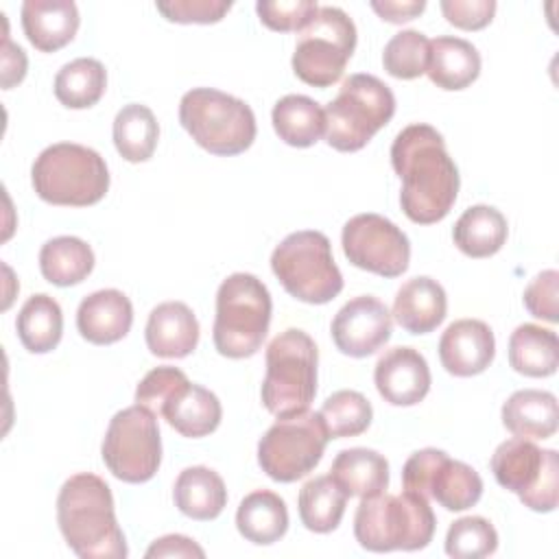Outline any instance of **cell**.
<instances>
[{"mask_svg":"<svg viewBox=\"0 0 559 559\" xmlns=\"http://www.w3.org/2000/svg\"><path fill=\"white\" fill-rule=\"evenodd\" d=\"M391 164L402 179L400 205L413 223L432 225L448 216L461 179L435 127L424 122L404 127L391 144Z\"/></svg>","mask_w":559,"mask_h":559,"instance_id":"obj_1","label":"cell"},{"mask_svg":"<svg viewBox=\"0 0 559 559\" xmlns=\"http://www.w3.org/2000/svg\"><path fill=\"white\" fill-rule=\"evenodd\" d=\"M57 522L66 544L83 559H124L129 555L111 489L96 474L81 472L61 485Z\"/></svg>","mask_w":559,"mask_h":559,"instance_id":"obj_2","label":"cell"},{"mask_svg":"<svg viewBox=\"0 0 559 559\" xmlns=\"http://www.w3.org/2000/svg\"><path fill=\"white\" fill-rule=\"evenodd\" d=\"M435 526L428 498L408 489L360 498L354 515L356 542L371 552L421 550L432 542Z\"/></svg>","mask_w":559,"mask_h":559,"instance_id":"obj_3","label":"cell"},{"mask_svg":"<svg viewBox=\"0 0 559 559\" xmlns=\"http://www.w3.org/2000/svg\"><path fill=\"white\" fill-rule=\"evenodd\" d=\"M31 181L37 197L46 203L85 207L107 194L109 170L94 148L74 142H57L35 157Z\"/></svg>","mask_w":559,"mask_h":559,"instance_id":"obj_4","label":"cell"},{"mask_svg":"<svg viewBox=\"0 0 559 559\" xmlns=\"http://www.w3.org/2000/svg\"><path fill=\"white\" fill-rule=\"evenodd\" d=\"M271 293L251 273H231L216 293L214 347L227 358H249L260 347L271 323Z\"/></svg>","mask_w":559,"mask_h":559,"instance_id":"obj_5","label":"cell"},{"mask_svg":"<svg viewBox=\"0 0 559 559\" xmlns=\"http://www.w3.org/2000/svg\"><path fill=\"white\" fill-rule=\"evenodd\" d=\"M262 404L277 419L308 411L317 395L319 354L314 341L297 328L280 332L266 347Z\"/></svg>","mask_w":559,"mask_h":559,"instance_id":"obj_6","label":"cell"},{"mask_svg":"<svg viewBox=\"0 0 559 559\" xmlns=\"http://www.w3.org/2000/svg\"><path fill=\"white\" fill-rule=\"evenodd\" d=\"M179 122L212 155H238L255 140L251 107L221 90L194 87L181 96Z\"/></svg>","mask_w":559,"mask_h":559,"instance_id":"obj_7","label":"cell"},{"mask_svg":"<svg viewBox=\"0 0 559 559\" xmlns=\"http://www.w3.org/2000/svg\"><path fill=\"white\" fill-rule=\"evenodd\" d=\"M325 111V142L341 151H360L395 114V96L373 74H349Z\"/></svg>","mask_w":559,"mask_h":559,"instance_id":"obj_8","label":"cell"},{"mask_svg":"<svg viewBox=\"0 0 559 559\" xmlns=\"http://www.w3.org/2000/svg\"><path fill=\"white\" fill-rule=\"evenodd\" d=\"M271 269L284 290L306 304H328L343 290V275L325 234L301 229L288 234L271 253Z\"/></svg>","mask_w":559,"mask_h":559,"instance_id":"obj_9","label":"cell"},{"mask_svg":"<svg viewBox=\"0 0 559 559\" xmlns=\"http://www.w3.org/2000/svg\"><path fill=\"white\" fill-rule=\"evenodd\" d=\"M356 26L338 7H319L310 24L299 31L293 52V70L297 79L312 87L334 85L354 55Z\"/></svg>","mask_w":559,"mask_h":559,"instance_id":"obj_10","label":"cell"},{"mask_svg":"<svg viewBox=\"0 0 559 559\" xmlns=\"http://www.w3.org/2000/svg\"><path fill=\"white\" fill-rule=\"evenodd\" d=\"M489 467L498 485L518 493L524 507L537 513L555 511L559 500L557 450H542L531 439L513 437L496 448Z\"/></svg>","mask_w":559,"mask_h":559,"instance_id":"obj_11","label":"cell"},{"mask_svg":"<svg viewBox=\"0 0 559 559\" xmlns=\"http://www.w3.org/2000/svg\"><path fill=\"white\" fill-rule=\"evenodd\" d=\"M330 441L321 413L304 411L277 419L258 443L262 472L277 483H293L317 467Z\"/></svg>","mask_w":559,"mask_h":559,"instance_id":"obj_12","label":"cell"},{"mask_svg":"<svg viewBox=\"0 0 559 559\" xmlns=\"http://www.w3.org/2000/svg\"><path fill=\"white\" fill-rule=\"evenodd\" d=\"M100 454L116 478L133 485L151 480L162 463L155 415L140 404L118 411L107 426Z\"/></svg>","mask_w":559,"mask_h":559,"instance_id":"obj_13","label":"cell"},{"mask_svg":"<svg viewBox=\"0 0 559 559\" xmlns=\"http://www.w3.org/2000/svg\"><path fill=\"white\" fill-rule=\"evenodd\" d=\"M402 485L413 493L435 498L448 511H465L483 496L478 472L437 448H424L408 456L402 467Z\"/></svg>","mask_w":559,"mask_h":559,"instance_id":"obj_14","label":"cell"},{"mask_svg":"<svg viewBox=\"0 0 559 559\" xmlns=\"http://www.w3.org/2000/svg\"><path fill=\"white\" fill-rule=\"evenodd\" d=\"M341 245L349 264L362 271L397 277L408 269L411 242L406 234L380 214L352 216L343 227Z\"/></svg>","mask_w":559,"mask_h":559,"instance_id":"obj_15","label":"cell"},{"mask_svg":"<svg viewBox=\"0 0 559 559\" xmlns=\"http://www.w3.org/2000/svg\"><path fill=\"white\" fill-rule=\"evenodd\" d=\"M332 341L338 352L365 358L378 352L393 332L389 308L371 295L349 299L332 319Z\"/></svg>","mask_w":559,"mask_h":559,"instance_id":"obj_16","label":"cell"},{"mask_svg":"<svg viewBox=\"0 0 559 559\" xmlns=\"http://www.w3.org/2000/svg\"><path fill=\"white\" fill-rule=\"evenodd\" d=\"M373 382L384 402L393 406L419 404L430 389L426 358L406 345L386 349L373 369Z\"/></svg>","mask_w":559,"mask_h":559,"instance_id":"obj_17","label":"cell"},{"mask_svg":"<svg viewBox=\"0 0 559 559\" xmlns=\"http://www.w3.org/2000/svg\"><path fill=\"white\" fill-rule=\"evenodd\" d=\"M493 354V332L478 319H459L439 338V360L448 373L459 378L483 373L491 365Z\"/></svg>","mask_w":559,"mask_h":559,"instance_id":"obj_18","label":"cell"},{"mask_svg":"<svg viewBox=\"0 0 559 559\" xmlns=\"http://www.w3.org/2000/svg\"><path fill=\"white\" fill-rule=\"evenodd\" d=\"M133 323V306L129 297L116 288L87 295L76 310V328L81 336L94 345H111L127 336Z\"/></svg>","mask_w":559,"mask_h":559,"instance_id":"obj_19","label":"cell"},{"mask_svg":"<svg viewBox=\"0 0 559 559\" xmlns=\"http://www.w3.org/2000/svg\"><path fill=\"white\" fill-rule=\"evenodd\" d=\"M144 336L151 354L183 358L199 343V321L183 301H164L151 310Z\"/></svg>","mask_w":559,"mask_h":559,"instance_id":"obj_20","label":"cell"},{"mask_svg":"<svg viewBox=\"0 0 559 559\" xmlns=\"http://www.w3.org/2000/svg\"><path fill=\"white\" fill-rule=\"evenodd\" d=\"M79 22V9L72 0H26L22 4V28L41 52H55L70 44Z\"/></svg>","mask_w":559,"mask_h":559,"instance_id":"obj_21","label":"cell"},{"mask_svg":"<svg viewBox=\"0 0 559 559\" xmlns=\"http://www.w3.org/2000/svg\"><path fill=\"white\" fill-rule=\"evenodd\" d=\"M448 297L443 286L428 277L419 275L404 282L393 299V317L411 334H428L445 319Z\"/></svg>","mask_w":559,"mask_h":559,"instance_id":"obj_22","label":"cell"},{"mask_svg":"<svg viewBox=\"0 0 559 559\" xmlns=\"http://www.w3.org/2000/svg\"><path fill=\"white\" fill-rule=\"evenodd\" d=\"M179 435L188 439H199L214 432L221 424L223 408L218 397L190 380L183 382L162 406L159 413Z\"/></svg>","mask_w":559,"mask_h":559,"instance_id":"obj_23","label":"cell"},{"mask_svg":"<svg viewBox=\"0 0 559 559\" xmlns=\"http://www.w3.org/2000/svg\"><path fill=\"white\" fill-rule=\"evenodd\" d=\"M426 74L441 90H465L480 74V55L476 46L467 39L450 35L435 37L430 41Z\"/></svg>","mask_w":559,"mask_h":559,"instance_id":"obj_24","label":"cell"},{"mask_svg":"<svg viewBox=\"0 0 559 559\" xmlns=\"http://www.w3.org/2000/svg\"><path fill=\"white\" fill-rule=\"evenodd\" d=\"M557 397L539 389L515 391L502 404V424L513 437L548 439L557 432Z\"/></svg>","mask_w":559,"mask_h":559,"instance_id":"obj_25","label":"cell"},{"mask_svg":"<svg viewBox=\"0 0 559 559\" xmlns=\"http://www.w3.org/2000/svg\"><path fill=\"white\" fill-rule=\"evenodd\" d=\"M330 476L347 498L376 496L389 485V461L369 448L341 450L332 461Z\"/></svg>","mask_w":559,"mask_h":559,"instance_id":"obj_26","label":"cell"},{"mask_svg":"<svg viewBox=\"0 0 559 559\" xmlns=\"http://www.w3.org/2000/svg\"><path fill=\"white\" fill-rule=\"evenodd\" d=\"M173 498L175 507L183 515L205 522L221 515L227 504V489L223 478L214 469L205 465H194L186 467L177 476Z\"/></svg>","mask_w":559,"mask_h":559,"instance_id":"obj_27","label":"cell"},{"mask_svg":"<svg viewBox=\"0 0 559 559\" xmlns=\"http://www.w3.org/2000/svg\"><path fill=\"white\" fill-rule=\"evenodd\" d=\"M238 533L258 546L275 544L288 531L286 502L269 489H255L247 493L236 511Z\"/></svg>","mask_w":559,"mask_h":559,"instance_id":"obj_28","label":"cell"},{"mask_svg":"<svg viewBox=\"0 0 559 559\" xmlns=\"http://www.w3.org/2000/svg\"><path fill=\"white\" fill-rule=\"evenodd\" d=\"M509 227L500 210L491 205H472L454 223V245L469 258H489L507 240Z\"/></svg>","mask_w":559,"mask_h":559,"instance_id":"obj_29","label":"cell"},{"mask_svg":"<svg viewBox=\"0 0 559 559\" xmlns=\"http://www.w3.org/2000/svg\"><path fill=\"white\" fill-rule=\"evenodd\" d=\"M509 365L528 378H546L557 371L559 341L552 330L522 323L509 338Z\"/></svg>","mask_w":559,"mask_h":559,"instance_id":"obj_30","label":"cell"},{"mask_svg":"<svg viewBox=\"0 0 559 559\" xmlns=\"http://www.w3.org/2000/svg\"><path fill=\"white\" fill-rule=\"evenodd\" d=\"M273 129L282 142L306 148L325 135V111L323 107L304 96V94H288L280 98L271 114Z\"/></svg>","mask_w":559,"mask_h":559,"instance_id":"obj_31","label":"cell"},{"mask_svg":"<svg viewBox=\"0 0 559 559\" xmlns=\"http://www.w3.org/2000/svg\"><path fill=\"white\" fill-rule=\"evenodd\" d=\"M17 336L33 354L52 352L63 334L61 306L46 293H37L24 301L17 312Z\"/></svg>","mask_w":559,"mask_h":559,"instance_id":"obj_32","label":"cell"},{"mask_svg":"<svg viewBox=\"0 0 559 559\" xmlns=\"http://www.w3.org/2000/svg\"><path fill=\"white\" fill-rule=\"evenodd\" d=\"M41 275L55 286H74L94 269L92 247L76 236H57L39 251Z\"/></svg>","mask_w":559,"mask_h":559,"instance_id":"obj_33","label":"cell"},{"mask_svg":"<svg viewBox=\"0 0 559 559\" xmlns=\"http://www.w3.org/2000/svg\"><path fill=\"white\" fill-rule=\"evenodd\" d=\"M159 140V124L146 105L129 103L114 118V144L122 159L146 162Z\"/></svg>","mask_w":559,"mask_h":559,"instance_id":"obj_34","label":"cell"},{"mask_svg":"<svg viewBox=\"0 0 559 559\" xmlns=\"http://www.w3.org/2000/svg\"><path fill=\"white\" fill-rule=\"evenodd\" d=\"M107 87V72L98 59L79 57L66 63L55 76V96L70 109H87L100 100Z\"/></svg>","mask_w":559,"mask_h":559,"instance_id":"obj_35","label":"cell"},{"mask_svg":"<svg viewBox=\"0 0 559 559\" xmlns=\"http://www.w3.org/2000/svg\"><path fill=\"white\" fill-rule=\"evenodd\" d=\"M345 502V491L332 480L330 474L310 478L299 489L297 498L301 524L312 533H330L341 524Z\"/></svg>","mask_w":559,"mask_h":559,"instance_id":"obj_36","label":"cell"},{"mask_svg":"<svg viewBox=\"0 0 559 559\" xmlns=\"http://www.w3.org/2000/svg\"><path fill=\"white\" fill-rule=\"evenodd\" d=\"M319 413L325 421L330 439H345V437L362 435L373 419V408H371L369 400L362 393L352 391V389L332 393L323 402Z\"/></svg>","mask_w":559,"mask_h":559,"instance_id":"obj_37","label":"cell"},{"mask_svg":"<svg viewBox=\"0 0 559 559\" xmlns=\"http://www.w3.org/2000/svg\"><path fill=\"white\" fill-rule=\"evenodd\" d=\"M430 57V39L419 31L395 33L382 52L384 70L395 79H417L426 74Z\"/></svg>","mask_w":559,"mask_h":559,"instance_id":"obj_38","label":"cell"},{"mask_svg":"<svg viewBox=\"0 0 559 559\" xmlns=\"http://www.w3.org/2000/svg\"><path fill=\"white\" fill-rule=\"evenodd\" d=\"M498 548L493 524L480 515H467L450 524L445 535V552L454 559H483Z\"/></svg>","mask_w":559,"mask_h":559,"instance_id":"obj_39","label":"cell"},{"mask_svg":"<svg viewBox=\"0 0 559 559\" xmlns=\"http://www.w3.org/2000/svg\"><path fill=\"white\" fill-rule=\"evenodd\" d=\"M255 11L260 22L271 31L290 33L304 31L317 15L319 4L314 0H260Z\"/></svg>","mask_w":559,"mask_h":559,"instance_id":"obj_40","label":"cell"},{"mask_svg":"<svg viewBox=\"0 0 559 559\" xmlns=\"http://www.w3.org/2000/svg\"><path fill=\"white\" fill-rule=\"evenodd\" d=\"M188 382V376L177 367H155L151 369L135 389V404L151 411L155 417L162 413V406L168 402V397Z\"/></svg>","mask_w":559,"mask_h":559,"instance_id":"obj_41","label":"cell"},{"mask_svg":"<svg viewBox=\"0 0 559 559\" xmlns=\"http://www.w3.org/2000/svg\"><path fill=\"white\" fill-rule=\"evenodd\" d=\"M157 11L179 24H214L231 9L227 0H159Z\"/></svg>","mask_w":559,"mask_h":559,"instance_id":"obj_42","label":"cell"},{"mask_svg":"<svg viewBox=\"0 0 559 559\" xmlns=\"http://www.w3.org/2000/svg\"><path fill=\"white\" fill-rule=\"evenodd\" d=\"M557 286H559V273L555 269H548L535 275L531 284L524 288L526 310L537 319L555 323L557 321Z\"/></svg>","mask_w":559,"mask_h":559,"instance_id":"obj_43","label":"cell"},{"mask_svg":"<svg viewBox=\"0 0 559 559\" xmlns=\"http://www.w3.org/2000/svg\"><path fill=\"white\" fill-rule=\"evenodd\" d=\"M439 7L445 20L463 31L485 28L496 13L493 0H441Z\"/></svg>","mask_w":559,"mask_h":559,"instance_id":"obj_44","label":"cell"},{"mask_svg":"<svg viewBox=\"0 0 559 559\" xmlns=\"http://www.w3.org/2000/svg\"><path fill=\"white\" fill-rule=\"evenodd\" d=\"M146 557H205V550L186 535H166L148 546Z\"/></svg>","mask_w":559,"mask_h":559,"instance_id":"obj_45","label":"cell"},{"mask_svg":"<svg viewBox=\"0 0 559 559\" xmlns=\"http://www.w3.org/2000/svg\"><path fill=\"white\" fill-rule=\"evenodd\" d=\"M371 9L382 20H386L391 24H402V22L415 20L426 9V2L424 0H404V2H400V0H384V2L373 0Z\"/></svg>","mask_w":559,"mask_h":559,"instance_id":"obj_46","label":"cell"},{"mask_svg":"<svg viewBox=\"0 0 559 559\" xmlns=\"http://www.w3.org/2000/svg\"><path fill=\"white\" fill-rule=\"evenodd\" d=\"M26 74V55L20 46L11 44L4 37V48H2V87L9 90L15 83H20Z\"/></svg>","mask_w":559,"mask_h":559,"instance_id":"obj_47","label":"cell"}]
</instances>
